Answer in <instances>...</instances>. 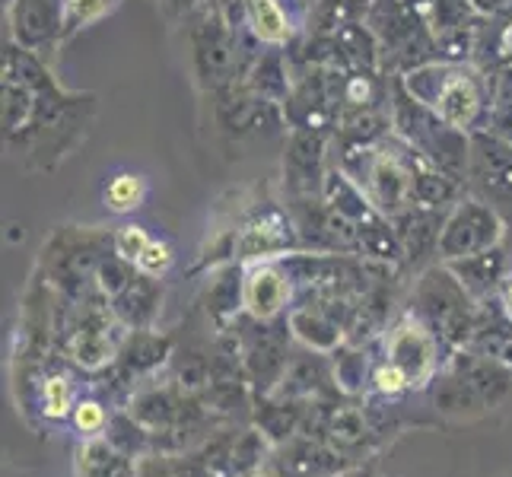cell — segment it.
<instances>
[{
    "mask_svg": "<svg viewBox=\"0 0 512 477\" xmlns=\"http://www.w3.org/2000/svg\"><path fill=\"white\" fill-rule=\"evenodd\" d=\"M74 408H77V404H74V392H70V382L64 376L45 379V385H42V411H45V417L61 420Z\"/></svg>",
    "mask_w": 512,
    "mask_h": 477,
    "instance_id": "14",
    "label": "cell"
},
{
    "mask_svg": "<svg viewBox=\"0 0 512 477\" xmlns=\"http://www.w3.org/2000/svg\"><path fill=\"white\" fill-rule=\"evenodd\" d=\"M10 32L13 42L26 51L64 39V0H13Z\"/></svg>",
    "mask_w": 512,
    "mask_h": 477,
    "instance_id": "3",
    "label": "cell"
},
{
    "mask_svg": "<svg viewBox=\"0 0 512 477\" xmlns=\"http://www.w3.org/2000/svg\"><path fill=\"white\" fill-rule=\"evenodd\" d=\"M449 268L462 277V284H468V287H493L500 280L506 261H503L500 249H487L481 255L449 261Z\"/></svg>",
    "mask_w": 512,
    "mask_h": 477,
    "instance_id": "10",
    "label": "cell"
},
{
    "mask_svg": "<svg viewBox=\"0 0 512 477\" xmlns=\"http://www.w3.org/2000/svg\"><path fill=\"white\" fill-rule=\"evenodd\" d=\"M373 382H376V388L382 395H401L404 388H411V379H408V373L398 366V363H382L379 369H376V376H373Z\"/></svg>",
    "mask_w": 512,
    "mask_h": 477,
    "instance_id": "18",
    "label": "cell"
},
{
    "mask_svg": "<svg viewBox=\"0 0 512 477\" xmlns=\"http://www.w3.org/2000/svg\"><path fill=\"white\" fill-rule=\"evenodd\" d=\"M512 4V0H471V7L474 10H481V13H500Z\"/></svg>",
    "mask_w": 512,
    "mask_h": 477,
    "instance_id": "19",
    "label": "cell"
},
{
    "mask_svg": "<svg viewBox=\"0 0 512 477\" xmlns=\"http://www.w3.org/2000/svg\"><path fill=\"white\" fill-rule=\"evenodd\" d=\"M112 341H109V334L105 331H80L74 344H70V353H74V360L86 369H96L102 366L105 360L112 357Z\"/></svg>",
    "mask_w": 512,
    "mask_h": 477,
    "instance_id": "12",
    "label": "cell"
},
{
    "mask_svg": "<svg viewBox=\"0 0 512 477\" xmlns=\"http://www.w3.org/2000/svg\"><path fill=\"white\" fill-rule=\"evenodd\" d=\"M245 10V23H249V32L261 45L268 48H284L293 39V20L284 10L280 0H242Z\"/></svg>",
    "mask_w": 512,
    "mask_h": 477,
    "instance_id": "6",
    "label": "cell"
},
{
    "mask_svg": "<svg viewBox=\"0 0 512 477\" xmlns=\"http://www.w3.org/2000/svg\"><path fill=\"white\" fill-rule=\"evenodd\" d=\"M290 245V233L287 226L274 220V217H264L255 220L252 226H245L239 239H236V255L242 261H268V258H280V252H287Z\"/></svg>",
    "mask_w": 512,
    "mask_h": 477,
    "instance_id": "7",
    "label": "cell"
},
{
    "mask_svg": "<svg viewBox=\"0 0 512 477\" xmlns=\"http://www.w3.org/2000/svg\"><path fill=\"white\" fill-rule=\"evenodd\" d=\"M102 201L112 214H134V210L144 207L147 201V179L137 172H118L115 179L105 185Z\"/></svg>",
    "mask_w": 512,
    "mask_h": 477,
    "instance_id": "9",
    "label": "cell"
},
{
    "mask_svg": "<svg viewBox=\"0 0 512 477\" xmlns=\"http://www.w3.org/2000/svg\"><path fill=\"white\" fill-rule=\"evenodd\" d=\"M290 325H293V331L303 338L306 344H312V347H319V350H328V347H334V341H338V328H334L331 322H325V318L319 315V312H293L290 315Z\"/></svg>",
    "mask_w": 512,
    "mask_h": 477,
    "instance_id": "11",
    "label": "cell"
},
{
    "mask_svg": "<svg viewBox=\"0 0 512 477\" xmlns=\"http://www.w3.org/2000/svg\"><path fill=\"white\" fill-rule=\"evenodd\" d=\"M115 7L118 0H64V35H74L77 29L102 20Z\"/></svg>",
    "mask_w": 512,
    "mask_h": 477,
    "instance_id": "13",
    "label": "cell"
},
{
    "mask_svg": "<svg viewBox=\"0 0 512 477\" xmlns=\"http://www.w3.org/2000/svg\"><path fill=\"white\" fill-rule=\"evenodd\" d=\"M322 159H325V140L322 134L315 131H299L290 144V153H287V175L293 182H303V179H325L322 172Z\"/></svg>",
    "mask_w": 512,
    "mask_h": 477,
    "instance_id": "8",
    "label": "cell"
},
{
    "mask_svg": "<svg viewBox=\"0 0 512 477\" xmlns=\"http://www.w3.org/2000/svg\"><path fill=\"white\" fill-rule=\"evenodd\" d=\"M503 239V220L497 217V210L484 201H458L449 217L443 220L436 242V255L446 261L471 258L481 255L487 249H497Z\"/></svg>",
    "mask_w": 512,
    "mask_h": 477,
    "instance_id": "2",
    "label": "cell"
},
{
    "mask_svg": "<svg viewBox=\"0 0 512 477\" xmlns=\"http://www.w3.org/2000/svg\"><path fill=\"white\" fill-rule=\"evenodd\" d=\"M153 239H150V233L140 223H125V226H118L115 229V239H112V245H115V255L121 258V261H128V264H137V258L147 252V245H150Z\"/></svg>",
    "mask_w": 512,
    "mask_h": 477,
    "instance_id": "15",
    "label": "cell"
},
{
    "mask_svg": "<svg viewBox=\"0 0 512 477\" xmlns=\"http://www.w3.org/2000/svg\"><path fill=\"white\" fill-rule=\"evenodd\" d=\"M388 360L398 363L408 373L411 385H423L436 369V341L417 318H404L385 338Z\"/></svg>",
    "mask_w": 512,
    "mask_h": 477,
    "instance_id": "4",
    "label": "cell"
},
{
    "mask_svg": "<svg viewBox=\"0 0 512 477\" xmlns=\"http://www.w3.org/2000/svg\"><path fill=\"white\" fill-rule=\"evenodd\" d=\"M172 249L166 242H160V239H153L150 245H147V252L137 258V264L134 268L144 274V277H163L169 268H172Z\"/></svg>",
    "mask_w": 512,
    "mask_h": 477,
    "instance_id": "16",
    "label": "cell"
},
{
    "mask_svg": "<svg viewBox=\"0 0 512 477\" xmlns=\"http://www.w3.org/2000/svg\"><path fill=\"white\" fill-rule=\"evenodd\" d=\"M74 427L83 436H96L105 430V408L99 401H80L74 408Z\"/></svg>",
    "mask_w": 512,
    "mask_h": 477,
    "instance_id": "17",
    "label": "cell"
},
{
    "mask_svg": "<svg viewBox=\"0 0 512 477\" xmlns=\"http://www.w3.org/2000/svg\"><path fill=\"white\" fill-rule=\"evenodd\" d=\"M404 93L430 109L443 125L468 134L484 118V86L462 64H417L401 80Z\"/></svg>",
    "mask_w": 512,
    "mask_h": 477,
    "instance_id": "1",
    "label": "cell"
},
{
    "mask_svg": "<svg viewBox=\"0 0 512 477\" xmlns=\"http://www.w3.org/2000/svg\"><path fill=\"white\" fill-rule=\"evenodd\" d=\"M347 477H369V471H357V474H347Z\"/></svg>",
    "mask_w": 512,
    "mask_h": 477,
    "instance_id": "21",
    "label": "cell"
},
{
    "mask_svg": "<svg viewBox=\"0 0 512 477\" xmlns=\"http://www.w3.org/2000/svg\"><path fill=\"white\" fill-rule=\"evenodd\" d=\"M290 303V277L274 261H255L242 277V306L258 322L280 315Z\"/></svg>",
    "mask_w": 512,
    "mask_h": 477,
    "instance_id": "5",
    "label": "cell"
},
{
    "mask_svg": "<svg viewBox=\"0 0 512 477\" xmlns=\"http://www.w3.org/2000/svg\"><path fill=\"white\" fill-rule=\"evenodd\" d=\"M503 309H506V315L512 318V284L503 290Z\"/></svg>",
    "mask_w": 512,
    "mask_h": 477,
    "instance_id": "20",
    "label": "cell"
}]
</instances>
